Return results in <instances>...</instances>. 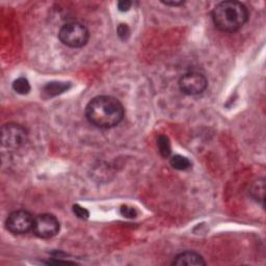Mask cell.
<instances>
[{
	"label": "cell",
	"instance_id": "obj_1",
	"mask_svg": "<svg viewBox=\"0 0 266 266\" xmlns=\"http://www.w3.org/2000/svg\"><path fill=\"white\" fill-rule=\"evenodd\" d=\"M125 116L122 103L112 96H98L85 107L86 120L100 129H110L119 125Z\"/></svg>",
	"mask_w": 266,
	"mask_h": 266
},
{
	"label": "cell",
	"instance_id": "obj_2",
	"mask_svg": "<svg viewBox=\"0 0 266 266\" xmlns=\"http://www.w3.org/2000/svg\"><path fill=\"white\" fill-rule=\"evenodd\" d=\"M211 16L213 24L218 31L231 33L245 26L249 20V11L243 3L229 0L214 6Z\"/></svg>",
	"mask_w": 266,
	"mask_h": 266
},
{
	"label": "cell",
	"instance_id": "obj_3",
	"mask_svg": "<svg viewBox=\"0 0 266 266\" xmlns=\"http://www.w3.org/2000/svg\"><path fill=\"white\" fill-rule=\"evenodd\" d=\"M58 39L66 47L81 48L87 44L90 39V32L79 22H69L60 29Z\"/></svg>",
	"mask_w": 266,
	"mask_h": 266
},
{
	"label": "cell",
	"instance_id": "obj_4",
	"mask_svg": "<svg viewBox=\"0 0 266 266\" xmlns=\"http://www.w3.org/2000/svg\"><path fill=\"white\" fill-rule=\"evenodd\" d=\"M28 138V132L20 124L9 123L1 128V144L10 150H17L23 147Z\"/></svg>",
	"mask_w": 266,
	"mask_h": 266
},
{
	"label": "cell",
	"instance_id": "obj_5",
	"mask_svg": "<svg viewBox=\"0 0 266 266\" xmlns=\"http://www.w3.org/2000/svg\"><path fill=\"white\" fill-rule=\"evenodd\" d=\"M60 228V221H58L55 216L50 213H43L34 217L33 232L36 237L42 239H49L58 234Z\"/></svg>",
	"mask_w": 266,
	"mask_h": 266
},
{
	"label": "cell",
	"instance_id": "obj_6",
	"mask_svg": "<svg viewBox=\"0 0 266 266\" xmlns=\"http://www.w3.org/2000/svg\"><path fill=\"white\" fill-rule=\"evenodd\" d=\"M34 217L26 210H16L12 212L5 220L7 231L15 235H23L33 231Z\"/></svg>",
	"mask_w": 266,
	"mask_h": 266
},
{
	"label": "cell",
	"instance_id": "obj_7",
	"mask_svg": "<svg viewBox=\"0 0 266 266\" xmlns=\"http://www.w3.org/2000/svg\"><path fill=\"white\" fill-rule=\"evenodd\" d=\"M178 84L183 94L187 96H198L206 91L208 81L204 74L197 71H190L180 77Z\"/></svg>",
	"mask_w": 266,
	"mask_h": 266
},
{
	"label": "cell",
	"instance_id": "obj_8",
	"mask_svg": "<svg viewBox=\"0 0 266 266\" xmlns=\"http://www.w3.org/2000/svg\"><path fill=\"white\" fill-rule=\"evenodd\" d=\"M172 264L177 266H201L206 265V262L204 260V258L200 254L187 250V252H183L179 255H177L174 258Z\"/></svg>",
	"mask_w": 266,
	"mask_h": 266
},
{
	"label": "cell",
	"instance_id": "obj_9",
	"mask_svg": "<svg viewBox=\"0 0 266 266\" xmlns=\"http://www.w3.org/2000/svg\"><path fill=\"white\" fill-rule=\"evenodd\" d=\"M249 195L256 202L263 205L264 195H265V180L264 179L256 180L249 188Z\"/></svg>",
	"mask_w": 266,
	"mask_h": 266
},
{
	"label": "cell",
	"instance_id": "obj_10",
	"mask_svg": "<svg viewBox=\"0 0 266 266\" xmlns=\"http://www.w3.org/2000/svg\"><path fill=\"white\" fill-rule=\"evenodd\" d=\"M70 87L69 83H49L43 88L44 94L47 95V97H55L66 92Z\"/></svg>",
	"mask_w": 266,
	"mask_h": 266
},
{
	"label": "cell",
	"instance_id": "obj_11",
	"mask_svg": "<svg viewBox=\"0 0 266 266\" xmlns=\"http://www.w3.org/2000/svg\"><path fill=\"white\" fill-rule=\"evenodd\" d=\"M169 164L174 168L179 169V171H186L191 166V162L189 159L181 156V155H175V156L169 159Z\"/></svg>",
	"mask_w": 266,
	"mask_h": 266
},
{
	"label": "cell",
	"instance_id": "obj_12",
	"mask_svg": "<svg viewBox=\"0 0 266 266\" xmlns=\"http://www.w3.org/2000/svg\"><path fill=\"white\" fill-rule=\"evenodd\" d=\"M13 90L19 95H27L31 92V84L29 81L24 77H19L14 81Z\"/></svg>",
	"mask_w": 266,
	"mask_h": 266
},
{
	"label": "cell",
	"instance_id": "obj_13",
	"mask_svg": "<svg viewBox=\"0 0 266 266\" xmlns=\"http://www.w3.org/2000/svg\"><path fill=\"white\" fill-rule=\"evenodd\" d=\"M157 146L162 157L165 158L169 157V155H171L172 153V150H171V143H169L167 136L159 135L157 139Z\"/></svg>",
	"mask_w": 266,
	"mask_h": 266
},
{
	"label": "cell",
	"instance_id": "obj_14",
	"mask_svg": "<svg viewBox=\"0 0 266 266\" xmlns=\"http://www.w3.org/2000/svg\"><path fill=\"white\" fill-rule=\"evenodd\" d=\"M73 212L78 218H81V219H86L88 218V216H90L88 211L85 208H83V207H81L80 205H77V204L73 206Z\"/></svg>",
	"mask_w": 266,
	"mask_h": 266
},
{
	"label": "cell",
	"instance_id": "obj_15",
	"mask_svg": "<svg viewBox=\"0 0 266 266\" xmlns=\"http://www.w3.org/2000/svg\"><path fill=\"white\" fill-rule=\"evenodd\" d=\"M121 214L124 217H128V218H134L137 216V211L135 208L129 206H122L121 208Z\"/></svg>",
	"mask_w": 266,
	"mask_h": 266
},
{
	"label": "cell",
	"instance_id": "obj_16",
	"mask_svg": "<svg viewBox=\"0 0 266 266\" xmlns=\"http://www.w3.org/2000/svg\"><path fill=\"white\" fill-rule=\"evenodd\" d=\"M117 34H119V36L123 41H126L129 38L130 29L127 26V24H120V26L117 27Z\"/></svg>",
	"mask_w": 266,
	"mask_h": 266
},
{
	"label": "cell",
	"instance_id": "obj_17",
	"mask_svg": "<svg viewBox=\"0 0 266 266\" xmlns=\"http://www.w3.org/2000/svg\"><path fill=\"white\" fill-rule=\"evenodd\" d=\"M132 5L131 1H128V0H123V1L117 2V7L121 12H127Z\"/></svg>",
	"mask_w": 266,
	"mask_h": 266
},
{
	"label": "cell",
	"instance_id": "obj_18",
	"mask_svg": "<svg viewBox=\"0 0 266 266\" xmlns=\"http://www.w3.org/2000/svg\"><path fill=\"white\" fill-rule=\"evenodd\" d=\"M162 3L169 6H180L184 4V1H162Z\"/></svg>",
	"mask_w": 266,
	"mask_h": 266
}]
</instances>
